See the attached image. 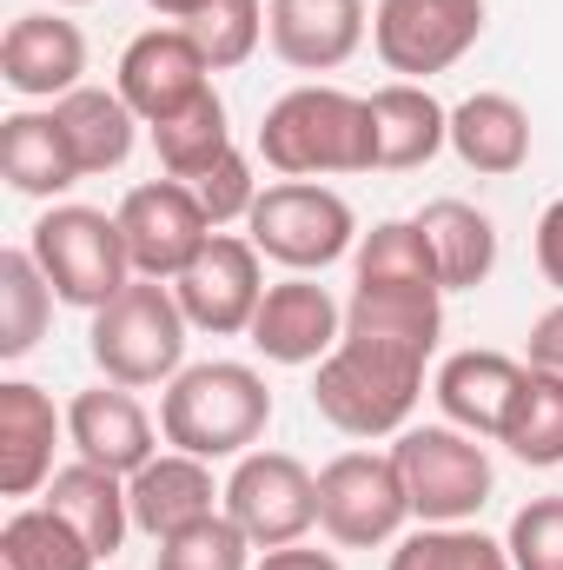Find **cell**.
<instances>
[{"label": "cell", "instance_id": "cell-1", "mask_svg": "<svg viewBox=\"0 0 563 570\" xmlns=\"http://www.w3.org/2000/svg\"><path fill=\"white\" fill-rule=\"evenodd\" d=\"M437 332H444V292L437 285H352L345 338L332 358H318V379H312L318 419L345 438L405 431L418 412Z\"/></svg>", "mask_w": 563, "mask_h": 570}, {"label": "cell", "instance_id": "cell-2", "mask_svg": "<svg viewBox=\"0 0 563 570\" xmlns=\"http://www.w3.org/2000/svg\"><path fill=\"white\" fill-rule=\"evenodd\" d=\"M273 425V392L253 365L239 358H213V365H186L166 399H159V438L172 451L192 458H246Z\"/></svg>", "mask_w": 563, "mask_h": 570}, {"label": "cell", "instance_id": "cell-3", "mask_svg": "<svg viewBox=\"0 0 563 570\" xmlns=\"http://www.w3.org/2000/svg\"><path fill=\"white\" fill-rule=\"evenodd\" d=\"M259 153L285 179L372 173V100L345 87H292L259 120Z\"/></svg>", "mask_w": 563, "mask_h": 570}, {"label": "cell", "instance_id": "cell-4", "mask_svg": "<svg viewBox=\"0 0 563 570\" xmlns=\"http://www.w3.org/2000/svg\"><path fill=\"white\" fill-rule=\"evenodd\" d=\"M186 312L172 298V285L159 279H134L120 298H107L87 325V352L100 365L107 385H127V392H146V385H172L186 372Z\"/></svg>", "mask_w": 563, "mask_h": 570}, {"label": "cell", "instance_id": "cell-5", "mask_svg": "<svg viewBox=\"0 0 563 570\" xmlns=\"http://www.w3.org/2000/svg\"><path fill=\"white\" fill-rule=\"evenodd\" d=\"M33 259L53 285L60 305H80V312H100L107 298H120L134 285V259H127V239H120V219L100 213V206H47L33 219Z\"/></svg>", "mask_w": 563, "mask_h": 570}, {"label": "cell", "instance_id": "cell-6", "mask_svg": "<svg viewBox=\"0 0 563 570\" xmlns=\"http://www.w3.org/2000/svg\"><path fill=\"white\" fill-rule=\"evenodd\" d=\"M246 226H253L246 239L273 266H285V273H325L345 253H358V219H352L345 193H332L318 179H279V186H266Z\"/></svg>", "mask_w": 563, "mask_h": 570}, {"label": "cell", "instance_id": "cell-7", "mask_svg": "<svg viewBox=\"0 0 563 570\" xmlns=\"http://www.w3.org/2000/svg\"><path fill=\"white\" fill-rule=\"evenodd\" d=\"M418 524H471L491 498V458L457 425H412L392 444Z\"/></svg>", "mask_w": 563, "mask_h": 570}, {"label": "cell", "instance_id": "cell-8", "mask_svg": "<svg viewBox=\"0 0 563 570\" xmlns=\"http://www.w3.org/2000/svg\"><path fill=\"white\" fill-rule=\"evenodd\" d=\"M318 524L345 551L392 544L412 524V491L398 478V458L392 451H338L318 471Z\"/></svg>", "mask_w": 563, "mask_h": 570}, {"label": "cell", "instance_id": "cell-9", "mask_svg": "<svg viewBox=\"0 0 563 570\" xmlns=\"http://www.w3.org/2000/svg\"><path fill=\"white\" fill-rule=\"evenodd\" d=\"M113 219H120L134 279H159V285L179 279V273L213 246V233H219L186 179H146V186H134Z\"/></svg>", "mask_w": 563, "mask_h": 570}, {"label": "cell", "instance_id": "cell-10", "mask_svg": "<svg viewBox=\"0 0 563 570\" xmlns=\"http://www.w3.org/2000/svg\"><path fill=\"white\" fill-rule=\"evenodd\" d=\"M219 504L253 538V551H285L318 524V478L292 451H246L233 464Z\"/></svg>", "mask_w": 563, "mask_h": 570}, {"label": "cell", "instance_id": "cell-11", "mask_svg": "<svg viewBox=\"0 0 563 570\" xmlns=\"http://www.w3.org/2000/svg\"><path fill=\"white\" fill-rule=\"evenodd\" d=\"M484 33V0H378L372 7V47L398 80H431L457 67Z\"/></svg>", "mask_w": 563, "mask_h": 570}, {"label": "cell", "instance_id": "cell-12", "mask_svg": "<svg viewBox=\"0 0 563 570\" xmlns=\"http://www.w3.org/2000/svg\"><path fill=\"white\" fill-rule=\"evenodd\" d=\"M266 253L239 233H213V246L172 279V298L186 312L192 332H213V338H233V332H253L259 318V298H266Z\"/></svg>", "mask_w": 563, "mask_h": 570}, {"label": "cell", "instance_id": "cell-13", "mask_svg": "<svg viewBox=\"0 0 563 570\" xmlns=\"http://www.w3.org/2000/svg\"><path fill=\"white\" fill-rule=\"evenodd\" d=\"M113 94L140 114V127H159V120L186 114L199 94H213V60L199 53V40L186 27H152L140 40H127Z\"/></svg>", "mask_w": 563, "mask_h": 570}, {"label": "cell", "instance_id": "cell-14", "mask_svg": "<svg viewBox=\"0 0 563 570\" xmlns=\"http://www.w3.org/2000/svg\"><path fill=\"white\" fill-rule=\"evenodd\" d=\"M338 338H345V305L312 273H292V279L266 285L259 318H253L259 358H273V365H318V358L338 352Z\"/></svg>", "mask_w": 563, "mask_h": 570}, {"label": "cell", "instance_id": "cell-15", "mask_svg": "<svg viewBox=\"0 0 563 570\" xmlns=\"http://www.w3.org/2000/svg\"><path fill=\"white\" fill-rule=\"evenodd\" d=\"M365 0H266V40L292 73H332L365 47Z\"/></svg>", "mask_w": 563, "mask_h": 570}, {"label": "cell", "instance_id": "cell-16", "mask_svg": "<svg viewBox=\"0 0 563 570\" xmlns=\"http://www.w3.org/2000/svg\"><path fill=\"white\" fill-rule=\"evenodd\" d=\"M87 73V33L60 13H20L0 40V80L20 100H67Z\"/></svg>", "mask_w": 563, "mask_h": 570}, {"label": "cell", "instance_id": "cell-17", "mask_svg": "<svg viewBox=\"0 0 563 570\" xmlns=\"http://www.w3.org/2000/svg\"><path fill=\"white\" fill-rule=\"evenodd\" d=\"M67 444H73L87 464L113 471V478H134L140 464L159 458V451H152V444H159V438H152V419H146V405L127 385L73 392V405H67Z\"/></svg>", "mask_w": 563, "mask_h": 570}, {"label": "cell", "instance_id": "cell-18", "mask_svg": "<svg viewBox=\"0 0 563 570\" xmlns=\"http://www.w3.org/2000/svg\"><path fill=\"white\" fill-rule=\"evenodd\" d=\"M67 431V412L27 379L0 385V498H33L53 478V444Z\"/></svg>", "mask_w": 563, "mask_h": 570}, {"label": "cell", "instance_id": "cell-19", "mask_svg": "<svg viewBox=\"0 0 563 570\" xmlns=\"http://www.w3.org/2000/svg\"><path fill=\"white\" fill-rule=\"evenodd\" d=\"M213 498H226V491H213V471H206V458H192V451H159L152 464H140V471L127 478L134 531H146L152 544H166V538H179L186 524L213 518Z\"/></svg>", "mask_w": 563, "mask_h": 570}, {"label": "cell", "instance_id": "cell-20", "mask_svg": "<svg viewBox=\"0 0 563 570\" xmlns=\"http://www.w3.org/2000/svg\"><path fill=\"white\" fill-rule=\"evenodd\" d=\"M517 385H524V365L517 358H504V352H451L437 365L431 399H437L444 425L471 431V438H497L504 419H511Z\"/></svg>", "mask_w": 563, "mask_h": 570}, {"label": "cell", "instance_id": "cell-21", "mask_svg": "<svg viewBox=\"0 0 563 570\" xmlns=\"http://www.w3.org/2000/svg\"><path fill=\"white\" fill-rule=\"evenodd\" d=\"M451 146V114L418 80H392L372 94V173H418Z\"/></svg>", "mask_w": 563, "mask_h": 570}, {"label": "cell", "instance_id": "cell-22", "mask_svg": "<svg viewBox=\"0 0 563 570\" xmlns=\"http://www.w3.org/2000/svg\"><path fill=\"white\" fill-rule=\"evenodd\" d=\"M40 504H47V511H60V518L93 544V558H113V551L127 544V531H134L127 478H113V471H100V464H87V458L60 464V471L47 478Z\"/></svg>", "mask_w": 563, "mask_h": 570}, {"label": "cell", "instance_id": "cell-23", "mask_svg": "<svg viewBox=\"0 0 563 570\" xmlns=\"http://www.w3.org/2000/svg\"><path fill=\"white\" fill-rule=\"evenodd\" d=\"M451 153L484 179H511L531 159V114L511 94H471L451 107Z\"/></svg>", "mask_w": 563, "mask_h": 570}, {"label": "cell", "instance_id": "cell-24", "mask_svg": "<svg viewBox=\"0 0 563 570\" xmlns=\"http://www.w3.org/2000/svg\"><path fill=\"white\" fill-rule=\"evenodd\" d=\"M0 179L20 193V199H53L67 186H80V159L60 134L53 114H7L0 120Z\"/></svg>", "mask_w": 563, "mask_h": 570}, {"label": "cell", "instance_id": "cell-25", "mask_svg": "<svg viewBox=\"0 0 563 570\" xmlns=\"http://www.w3.org/2000/svg\"><path fill=\"white\" fill-rule=\"evenodd\" d=\"M418 233L437 259V279L444 292H477L497 266V226L491 213H477L471 199H431L418 213Z\"/></svg>", "mask_w": 563, "mask_h": 570}, {"label": "cell", "instance_id": "cell-26", "mask_svg": "<svg viewBox=\"0 0 563 570\" xmlns=\"http://www.w3.org/2000/svg\"><path fill=\"white\" fill-rule=\"evenodd\" d=\"M53 120H60V134L73 146L80 173H113V166H127L134 127H140V114H134L120 94H107V87H73L67 100H53Z\"/></svg>", "mask_w": 563, "mask_h": 570}, {"label": "cell", "instance_id": "cell-27", "mask_svg": "<svg viewBox=\"0 0 563 570\" xmlns=\"http://www.w3.org/2000/svg\"><path fill=\"white\" fill-rule=\"evenodd\" d=\"M497 444H511V458L531 464V471H557L563 464V379L524 365V385L511 399V419L497 431Z\"/></svg>", "mask_w": 563, "mask_h": 570}, {"label": "cell", "instance_id": "cell-28", "mask_svg": "<svg viewBox=\"0 0 563 570\" xmlns=\"http://www.w3.org/2000/svg\"><path fill=\"white\" fill-rule=\"evenodd\" d=\"M93 544L47 504H20L0 524V570H93Z\"/></svg>", "mask_w": 563, "mask_h": 570}, {"label": "cell", "instance_id": "cell-29", "mask_svg": "<svg viewBox=\"0 0 563 570\" xmlns=\"http://www.w3.org/2000/svg\"><path fill=\"white\" fill-rule=\"evenodd\" d=\"M53 318V285L40 273L33 246H7L0 253V358H27L47 338Z\"/></svg>", "mask_w": 563, "mask_h": 570}, {"label": "cell", "instance_id": "cell-30", "mask_svg": "<svg viewBox=\"0 0 563 570\" xmlns=\"http://www.w3.org/2000/svg\"><path fill=\"white\" fill-rule=\"evenodd\" d=\"M152 153H159V166H166V179H199L213 159H226L233 153V127H226V100L219 94H199L186 114H172V120H159L152 127Z\"/></svg>", "mask_w": 563, "mask_h": 570}, {"label": "cell", "instance_id": "cell-31", "mask_svg": "<svg viewBox=\"0 0 563 570\" xmlns=\"http://www.w3.org/2000/svg\"><path fill=\"white\" fill-rule=\"evenodd\" d=\"M352 273H358V285H437V292H444L418 219H378V226L358 239Z\"/></svg>", "mask_w": 563, "mask_h": 570}, {"label": "cell", "instance_id": "cell-32", "mask_svg": "<svg viewBox=\"0 0 563 570\" xmlns=\"http://www.w3.org/2000/svg\"><path fill=\"white\" fill-rule=\"evenodd\" d=\"M392 570H511V551L477 524H424L392 551Z\"/></svg>", "mask_w": 563, "mask_h": 570}, {"label": "cell", "instance_id": "cell-33", "mask_svg": "<svg viewBox=\"0 0 563 570\" xmlns=\"http://www.w3.org/2000/svg\"><path fill=\"white\" fill-rule=\"evenodd\" d=\"M186 33L199 40V53L213 60V73H233L266 40V0H213L199 20H186Z\"/></svg>", "mask_w": 563, "mask_h": 570}, {"label": "cell", "instance_id": "cell-34", "mask_svg": "<svg viewBox=\"0 0 563 570\" xmlns=\"http://www.w3.org/2000/svg\"><path fill=\"white\" fill-rule=\"evenodd\" d=\"M152 570H253V538L226 511H213V518L186 524L179 538H166L152 551Z\"/></svg>", "mask_w": 563, "mask_h": 570}, {"label": "cell", "instance_id": "cell-35", "mask_svg": "<svg viewBox=\"0 0 563 570\" xmlns=\"http://www.w3.org/2000/svg\"><path fill=\"white\" fill-rule=\"evenodd\" d=\"M504 551H511V570H563V491L531 498L511 518Z\"/></svg>", "mask_w": 563, "mask_h": 570}, {"label": "cell", "instance_id": "cell-36", "mask_svg": "<svg viewBox=\"0 0 563 570\" xmlns=\"http://www.w3.org/2000/svg\"><path fill=\"white\" fill-rule=\"evenodd\" d=\"M192 193H199V206H206V219H213V226L253 219V206H259V179H253V159L233 146L226 159H213V166L192 179Z\"/></svg>", "mask_w": 563, "mask_h": 570}, {"label": "cell", "instance_id": "cell-37", "mask_svg": "<svg viewBox=\"0 0 563 570\" xmlns=\"http://www.w3.org/2000/svg\"><path fill=\"white\" fill-rule=\"evenodd\" d=\"M524 365H537V372L563 379V298L551 305V312H537V325H531V345H524Z\"/></svg>", "mask_w": 563, "mask_h": 570}, {"label": "cell", "instance_id": "cell-38", "mask_svg": "<svg viewBox=\"0 0 563 570\" xmlns=\"http://www.w3.org/2000/svg\"><path fill=\"white\" fill-rule=\"evenodd\" d=\"M537 273L563 292V199H551L537 219Z\"/></svg>", "mask_w": 563, "mask_h": 570}, {"label": "cell", "instance_id": "cell-39", "mask_svg": "<svg viewBox=\"0 0 563 570\" xmlns=\"http://www.w3.org/2000/svg\"><path fill=\"white\" fill-rule=\"evenodd\" d=\"M253 570H345L332 551H305V544H285V551H266Z\"/></svg>", "mask_w": 563, "mask_h": 570}, {"label": "cell", "instance_id": "cell-40", "mask_svg": "<svg viewBox=\"0 0 563 570\" xmlns=\"http://www.w3.org/2000/svg\"><path fill=\"white\" fill-rule=\"evenodd\" d=\"M146 7H159L166 20H179V27H186V20H199V13H206L213 0H146Z\"/></svg>", "mask_w": 563, "mask_h": 570}, {"label": "cell", "instance_id": "cell-41", "mask_svg": "<svg viewBox=\"0 0 563 570\" xmlns=\"http://www.w3.org/2000/svg\"><path fill=\"white\" fill-rule=\"evenodd\" d=\"M60 7H93V0H60Z\"/></svg>", "mask_w": 563, "mask_h": 570}]
</instances>
